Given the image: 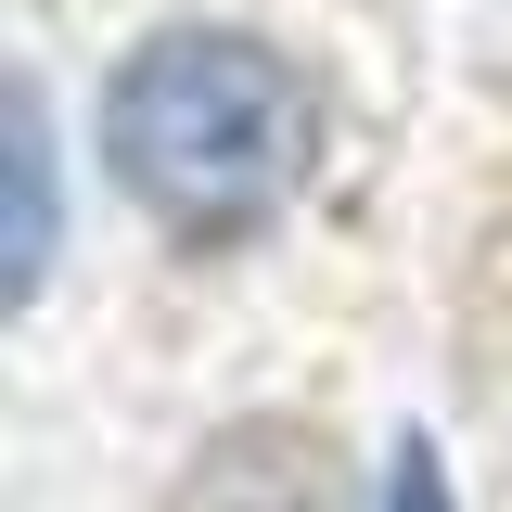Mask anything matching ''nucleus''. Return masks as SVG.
<instances>
[{"label":"nucleus","instance_id":"obj_1","mask_svg":"<svg viewBox=\"0 0 512 512\" xmlns=\"http://www.w3.org/2000/svg\"><path fill=\"white\" fill-rule=\"evenodd\" d=\"M308 141H320L308 77L244 26H167L103 90V154L180 244H244L308 180Z\"/></svg>","mask_w":512,"mask_h":512},{"label":"nucleus","instance_id":"obj_2","mask_svg":"<svg viewBox=\"0 0 512 512\" xmlns=\"http://www.w3.org/2000/svg\"><path fill=\"white\" fill-rule=\"evenodd\" d=\"M167 512H346V474H333V436L320 423H231L180 474Z\"/></svg>","mask_w":512,"mask_h":512},{"label":"nucleus","instance_id":"obj_3","mask_svg":"<svg viewBox=\"0 0 512 512\" xmlns=\"http://www.w3.org/2000/svg\"><path fill=\"white\" fill-rule=\"evenodd\" d=\"M52 269V128H39V90H13V295H39Z\"/></svg>","mask_w":512,"mask_h":512},{"label":"nucleus","instance_id":"obj_4","mask_svg":"<svg viewBox=\"0 0 512 512\" xmlns=\"http://www.w3.org/2000/svg\"><path fill=\"white\" fill-rule=\"evenodd\" d=\"M384 512H448V474H436V448H423V436L384 461Z\"/></svg>","mask_w":512,"mask_h":512}]
</instances>
